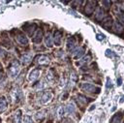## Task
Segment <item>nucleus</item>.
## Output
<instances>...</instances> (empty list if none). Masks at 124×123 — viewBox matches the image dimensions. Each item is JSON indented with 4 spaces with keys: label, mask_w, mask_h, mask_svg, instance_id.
Here are the masks:
<instances>
[{
    "label": "nucleus",
    "mask_w": 124,
    "mask_h": 123,
    "mask_svg": "<svg viewBox=\"0 0 124 123\" xmlns=\"http://www.w3.org/2000/svg\"><path fill=\"white\" fill-rule=\"evenodd\" d=\"M8 72H9V76L11 77H16L17 75H18V72H19V64L16 60H14L9 68H8Z\"/></svg>",
    "instance_id": "1"
},
{
    "label": "nucleus",
    "mask_w": 124,
    "mask_h": 123,
    "mask_svg": "<svg viewBox=\"0 0 124 123\" xmlns=\"http://www.w3.org/2000/svg\"><path fill=\"white\" fill-rule=\"evenodd\" d=\"M80 88L82 91L87 92V93H99L100 92L99 87H96L95 85L90 84V83H82L80 85Z\"/></svg>",
    "instance_id": "2"
},
{
    "label": "nucleus",
    "mask_w": 124,
    "mask_h": 123,
    "mask_svg": "<svg viewBox=\"0 0 124 123\" xmlns=\"http://www.w3.org/2000/svg\"><path fill=\"white\" fill-rule=\"evenodd\" d=\"M15 38H16V41L19 45H21V46H27L28 45V39H27V37L22 32L17 31L16 36H15Z\"/></svg>",
    "instance_id": "3"
},
{
    "label": "nucleus",
    "mask_w": 124,
    "mask_h": 123,
    "mask_svg": "<svg viewBox=\"0 0 124 123\" xmlns=\"http://www.w3.org/2000/svg\"><path fill=\"white\" fill-rule=\"evenodd\" d=\"M95 5H96V2H87V6L85 7V15H90L91 14L94 13V10H95Z\"/></svg>",
    "instance_id": "4"
},
{
    "label": "nucleus",
    "mask_w": 124,
    "mask_h": 123,
    "mask_svg": "<svg viewBox=\"0 0 124 123\" xmlns=\"http://www.w3.org/2000/svg\"><path fill=\"white\" fill-rule=\"evenodd\" d=\"M113 31H114V33H116L117 35H121L122 33H123V31H124V29H123V26L121 25V23L120 22H118V21H115L114 23H113Z\"/></svg>",
    "instance_id": "5"
},
{
    "label": "nucleus",
    "mask_w": 124,
    "mask_h": 123,
    "mask_svg": "<svg viewBox=\"0 0 124 123\" xmlns=\"http://www.w3.org/2000/svg\"><path fill=\"white\" fill-rule=\"evenodd\" d=\"M42 37H43V32H42V30L38 29V30L36 31V33L33 35L32 41H33L34 43H40V42L42 41Z\"/></svg>",
    "instance_id": "6"
},
{
    "label": "nucleus",
    "mask_w": 124,
    "mask_h": 123,
    "mask_svg": "<svg viewBox=\"0 0 124 123\" xmlns=\"http://www.w3.org/2000/svg\"><path fill=\"white\" fill-rule=\"evenodd\" d=\"M61 37H62V32L59 30H56L54 32V37H53V42L56 46H59L61 43Z\"/></svg>",
    "instance_id": "7"
},
{
    "label": "nucleus",
    "mask_w": 124,
    "mask_h": 123,
    "mask_svg": "<svg viewBox=\"0 0 124 123\" xmlns=\"http://www.w3.org/2000/svg\"><path fill=\"white\" fill-rule=\"evenodd\" d=\"M111 24H112V19H111V17H107V18H105V19H103V21H102V25H103V27H105L106 29H109L110 28V26H111Z\"/></svg>",
    "instance_id": "8"
},
{
    "label": "nucleus",
    "mask_w": 124,
    "mask_h": 123,
    "mask_svg": "<svg viewBox=\"0 0 124 123\" xmlns=\"http://www.w3.org/2000/svg\"><path fill=\"white\" fill-rule=\"evenodd\" d=\"M104 16H105V14H104V11L102 9H98V11L95 13V19L96 20H99V21H102L104 19Z\"/></svg>",
    "instance_id": "9"
},
{
    "label": "nucleus",
    "mask_w": 124,
    "mask_h": 123,
    "mask_svg": "<svg viewBox=\"0 0 124 123\" xmlns=\"http://www.w3.org/2000/svg\"><path fill=\"white\" fill-rule=\"evenodd\" d=\"M39 76H40V70L34 69V70L30 73V75H29V79H30V80H36V79L39 77Z\"/></svg>",
    "instance_id": "10"
},
{
    "label": "nucleus",
    "mask_w": 124,
    "mask_h": 123,
    "mask_svg": "<svg viewBox=\"0 0 124 123\" xmlns=\"http://www.w3.org/2000/svg\"><path fill=\"white\" fill-rule=\"evenodd\" d=\"M48 57L47 56H45V55H41L37 58V62L41 65H46L48 63Z\"/></svg>",
    "instance_id": "11"
},
{
    "label": "nucleus",
    "mask_w": 124,
    "mask_h": 123,
    "mask_svg": "<svg viewBox=\"0 0 124 123\" xmlns=\"http://www.w3.org/2000/svg\"><path fill=\"white\" fill-rule=\"evenodd\" d=\"M7 108V100L5 99L4 96L0 97V112L4 111Z\"/></svg>",
    "instance_id": "12"
},
{
    "label": "nucleus",
    "mask_w": 124,
    "mask_h": 123,
    "mask_svg": "<svg viewBox=\"0 0 124 123\" xmlns=\"http://www.w3.org/2000/svg\"><path fill=\"white\" fill-rule=\"evenodd\" d=\"M35 28H36V24H31L29 27L25 28V31H26V33L29 36H33L34 35V32H35Z\"/></svg>",
    "instance_id": "13"
},
{
    "label": "nucleus",
    "mask_w": 124,
    "mask_h": 123,
    "mask_svg": "<svg viewBox=\"0 0 124 123\" xmlns=\"http://www.w3.org/2000/svg\"><path fill=\"white\" fill-rule=\"evenodd\" d=\"M121 119H122V114L121 113H117V114H115L112 117L111 123H120L121 122Z\"/></svg>",
    "instance_id": "14"
},
{
    "label": "nucleus",
    "mask_w": 124,
    "mask_h": 123,
    "mask_svg": "<svg viewBox=\"0 0 124 123\" xmlns=\"http://www.w3.org/2000/svg\"><path fill=\"white\" fill-rule=\"evenodd\" d=\"M45 42H46V45L47 46H52V39H51V36H50V33H47V35L46 36L45 38Z\"/></svg>",
    "instance_id": "15"
},
{
    "label": "nucleus",
    "mask_w": 124,
    "mask_h": 123,
    "mask_svg": "<svg viewBox=\"0 0 124 123\" xmlns=\"http://www.w3.org/2000/svg\"><path fill=\"white\" fill-rule=\"evenodd\" d=\"M31 59H32V56H31V54H24V55H22V57H21V61L24 63V64H27V63H29L30 61H31Z\"/></svg>",
    "instance_id": "16"
},
{
    "label": "nucleus",
    "mask_w": 124,
    "mask_h": 123,
    "mask_svg": "<svg viewBox=\"0 0 124 123\" xmlns=\"http://www.w3.org/2000/svg\"><path fill=\"white\" fill-rule=\"evenodd\" d=\"M67 45H68V48H69V49H72V48L75 46V45H76L75 39H74L73 37L69 38V39H68V42H67Z\"/></svg>",
    "instance_id": "17"
},
{
    "label": "nucleus",
    "mask_w": 124,
    "mask_h": 123,
    "mask_svg": "<svg viewBox=\"0 0 124 123\" xmlns=\"http://www.w3.org/2000/svg\"><path fill=\"white\" fill-rule=\"evenodd\" d=\"M20 111H17V113H15L13 117V123H20Z\"/></svg>",
    "instance_id": "18"
},
{
    "label": "nucleus",
    "mask_w": 124,
    "mask_h": 123,
    "mask_svg": "<svg viewBox=\"0 0 124 123\" xmlns=\"http://www.w3.org/2000/svg\"><path fill=\"white\" fill-rule=\"evenodd\" d=\"M6 55H7L6 50H5L3 47L0 46V58H1V59H4V58L6 57Z\"/></svg>",
    "instance_id": "19"
},
{
    "label": "nucleus",
    "mask_w": 124,
    "mask_h": 123,
    "mask_svg": "<svg viewBox=\"0 0 124 123\" xmlns=\"http://www.w3.org/2000/svg\"><path fill=\"white\" fill-rule=\"evenodd\" d=\"M117 17H118L119 21H121L122 23H124V13H118L117 14Z\"/></svg>",
    "instance_id": "20"
},
{
    "label": "nucleus",
    "mask_w": 124,
    "mask_h": 123,
    "mask_svg": "<svg viewBox=\"0 0 124 123\" xmlns=\"http://www.w3.org/2000/svg\"><path fill=\"white\" fill-rule=\"evenodd\" d=\"M24 123H33V121H32V118L31 117H29V116H24Z\"/></svg>",
    "instance_id": "21"
},
{
    "label": "nucleus",
    "mask_w": 124,
    "mask_h": 123,
    "mask_svg": "<svg viewBox=\"0 0 124 123\" xmlns=\"http://www.w3.org/2000/svg\"><path fill=\"white\" fill-rule=\"evenodd\" d=\"M5 80H6L5 75H4L3 73H0V83H3V82H5ZM3 84H4V83H3Z\"/></svg>",
    "instance_id": "22"
},
{
    "label": "nucleus",
    "mask_w": 124,
    "mask_h": 123,
    "mask_svg": "<svg viewBox=\"0 0 124 123\" xmlns=\"http://www.w3.org/2000/svg\"><path fill=\"white\" fill-rule=\"evenodd\" d=\"M104 37H105V36H104L103 34H102V35H101V34H98V35H97V40H103Z\"/></svg>",
    "instance_id": "23"
},
{
    "label": "nucleus",
    "mask_w": 124,
    "mask_h": 123,
    "mask_svg": "<svg viewBox=\"0 0 124 123\" xmlns=\"http://www.w3.org/2000/svg\"><path fill=\"white\" fill-rule=\"evenodd\" d=\"M102 3H103V4H105V5H107V6H105L106 8H108V7H109L108 5H110V3H109V2H108V1H103Z\"/></svg>",
    "instance_id": "24"
},
{
    "label": "nucleus",
    "mask_w": 124,
    "mask_h": 123,
    "mask_svg": "<svg viewBox=\"0 0 124 123\" xmlns=\"http://www.w3.org/2000/svg\"><path fill=\"white\" fill-rule=\"evenodd\" d=\"M117 82H118V83H117L118 85H121V82H122V79H121V77H118V80H117Z\"/></svg>",
    "instance_id": "25"
},
{
    "label": "nucleus",
    "mask_w": 124,
    "mask_h": 123,
    "mask_svg": "<svg viewBox=\"0 0 124 123\" xmlns=\"http://www.w3.org/2000/svg\"><path fill=\"white\" fill-rule=\"evenodd\" d=\"M1 68H2V66H1V63H0V69H1Z\"/></svg>",
    "instance_id": "26"
},
{
    "label": "nucleus",
    "mask_w": 124,
    "mask_h": 123,
    "mask_svg": "<svg viewBox=\"0 0 124 123\" xmlns=\"http://www.w3.org/2000/svg\"><path fill=\"white\" fill-rule=\"evenodd\" d=\"M0 122H1V119H0Z\"/></svg>",
    "instance_id": "27"
}]
</instances>
